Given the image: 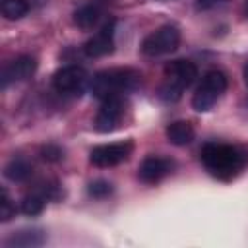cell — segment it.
Wrapping results in <instances>:
<instances>
[{
  "label": "cell",
  "instance_id": "6da1fadb",
  "mask_svg": "<svg viewBox=\"0 0 248 248\" xmlns=\"http://www.w3.org/2000/svg\"><path fill=\"white\" fill-rule=\"evenodd\" d=\"M202 163L211 176L219 180H232L246 169L248 151L238 145L209 141L202 147Z\"/></svg>",
  "mask_w": 248,
  "mask_h": 248
},
{
  "label": "cell",
  "instance_id": "3957f363",
  "mask_svg": "<svg viewBox=\"0 0 248 248\" xmlns=\"http://www.w3.org/2000/svg\"><path fill=\"white\" fill-rule=\"evenodd\" d=\"M198 78V68L194 62L178 58L165 66V81L159 87V97L167 103H174L182 97V91L194 83Z\"/></svg>",
  "mask_w": 248,
  "mask_h": 248
},
{
  "label": "cell",
  "instance_id": "2e32d148",
  "mask_svg": "<svg viewBox=\"0 0 248 248\" xmlns=\"http://www.w3.org/2000/svg\"><path fill=\"white\" fill-rule=\"evenodd\" d=\"M29 12L27 0H4L2 2V14L6 19H21Z\"/></svg>",
  "mask_w": 248,
  "mask_h": 248
},
{
  "label": "cell",
  "instance_id": "9a60e30c",
  "mask_svg": "<svg viewBox=\"0 0 248 248\" xmlns=\"http://www.w3.org/2000/svg\"><path fill=\"white\" fill-rule=\"evenodd\" d=\"M4 176L14 180V182H23L31 176V165L23 159H12L4 167Z\"/></svg>",
  "mask_w": 248,
  "mask_h": 248
},
{
  "label": "cell",
  "instance_id": "d6986e66",
  "mask_svg": "<svg viewBox=\"0 0 248 248\" xmlns=\"http://www.w3.org/2000/svg\"><path fill=\"white\" fill-rule=\"evenodd\" d=\"M12 217H16V207H14V203L10 202V198H8V194H6V190H2V202H0V221H10Z\"/></svg>",
  "mask_w": 248,
  "mask_h": 248
},
{
  "label": "cell",
  "instance_id": "8992f818",
  "mask_svg": "<svg viewBox=\"0 0 248 248\" xmlns=\"http://www.w3.org/2000/svg\"><path fill=\"white\" fill-rule=\"evenodd\" d=\"M132 151H134V143L130 140L114 141V143H103V145H97L89 151V161L95 167H114V165L128 161Z\"/></svg>",
  "mask_w": 248,
  "mask_h": 248
},
{
  "label": "cell",
  "instance_id": "7402d4cb",
  "mask_svg": "<svg viewBox=\"0 0 248 248\" xmlns=\"http://www.w3.org/2000/svg\"><path fill=\"white\" fill-rule=\"evenodd\" d=\"M244 81H246V85H248V62L244 64Z\"/></svg>",
  "mask_w": 248,
  "mask_h": 248
},
{
  "label": "cell",
  "instance_id": "8fae6325",
  "mask_svg": "<svg viewBox=\"0 0 248 248\" xmlns=\"http://www.w3.org/2000/svg\"><path fill=\"white\" fill-rule=\"evenodd\" d=\"M37 70V60L29 54H21L16 60H12L4 72H2V87H8L10 83L16 81H25L29 79Z\"/></svg>",
  "mask_w": 248,
  "mask_h": 248
},
{
  "label": "cell",
  "instance_id": "e0dca14e",
  "mask_svg": "<svg viewBox=\"0 0 248 248\" xmlns=\"http://www.w3.org/2000/svg\"><path fill=\"white\" fill-rule=\"evenodd\" d=\"M45 196L43 194H31V196H25L23 202H21V211L25 215H39L43 209H45Z\"/></svg>",
  "mask_w": 248,
  "mask_h": 248
},
{
  "label": "cell",
  "instance_id": "7c38bea8",
  "mask_svg": "<svg viewBox=\"0 0 248 248\" xmlns=\"http://www.w3.org/2000/svg\"><path fill=\"white\" fill-rule=\"evenodd\" d=\"M167 138L174 145H188L194 140V126L188 120H174L167 126Z\"/></svg>",
  "mask_w": 248,
  "mask_h": 248
},
{
  "label": "cell",
  "instance_id": "4fadbf2b",
  "mask_svg": "<svg viewBox=\"0 0 248 248\" xmlns=\"http://www.w3.org/2000/svg\"><path fill=\"white\" fill-rule=\"evenodd\" d=\"M101 19V8L97 4H85L74 12V23L79 29H93Z\"/></svg>",
  "mask_w": 248,
  "mask_h": 248
},
{
  "label": "cell",
  "instance_id": "7a4b0ae2",
  "mask_svg": "<svg viewBox=\"0 0 248 248\" xmlns=\"http://www.w3.org/2000/svg\"><path fill=\"white\" fill-rule=\"evenodd\" d=\"M141 81V74L134 68H108L101 70L91 79V93L97 99L122 97L124 93L134 91Z\"/></svg>",
  "mask_w": 248,
  "mask_h": 248
},
{
  "label": "cell",
  "instance_id": "277c9868",
  "mask_svg": "<svg viewBox=\"0 0 248 248\" xmlns=\"http://www.w3.org/2000/svg\"><path fill=\"white\" fill-rule=\"evenodd\" d=\"M225 89H227V76L221 70H209L203 76L200 87L196 89V93L192 97L194 110H198V112L209 110L217 103V99L225 93Z\"/></svg>",
  "mask_w": 248,
  "mask_h": 248
},
{
  "label": "cell",
  "instance_id": "ba28073f",
  "mask_svg": "<svg viewBox=\"0 0 248 248\" xmlns=\"http://www.w3.org/2000/svg\"><path fill=\"white\" fill-rule=\"evenodd\" d=\"M124 99L122 97H108V99H103L101 107H99V112L95 116V130L101 132V134H108L112 130H116L122 122V116H124Z\"/></svg>",
  "mask_w": 248,
  "mask_h": 248
},
{
  "label": "cell",
  "instance_id": "ac0fdd59",
  "mask_svg": "<svg viewBox=\"0 0 248 248\" xmlns=\"http://www.w3.org/2000/svg\"><path fill=\"white\" fill-rule=\"evenodd\" d=\"M87 192H89V196H93V198H97V200H103V198H107V196L112 194V184H110L108 180L99 178V180H93V182L87 186Z\"/></svg>",
  "mask_w": 248,
  "mask_h": 248
},
{
  "label": "cell",
  "instance_id": "9c48e42d",
  "mask_svg": "<svg viewBox=\"0 0 248 248\" xmlns=\"http://www.w3.org/2000/svg\"><path fill=\"white\" fill-rule=\"evenodd\" d=\"M114 19H108L91 39L85 41L83 45V52L91 58H99V56H107L114 50Z\"/></svg>",
  "mask_w": 248,
  "mask_h": 248
},
{
  "label": "cell",
  "instance_id": "5bb4252c",
  "mask_svg": "<svg viewBox=\"0 0 248 248\" xmlns=\"http://www.w3.org/2000/svg\"><path fill=\"white\" fill-rule=\"evenodd\" d=\"M46 236L45 232L37 231V229H29V231H19L16 234H12L6 240V246H41L45 244Z\"/></svg>",
  "mask_w": 248,
  "mask_h": 248
},
{
  "label": "cell",
  "instance_id": "30bf717a",
  "mask_svg": "<svg viewBox=\"0 0 248 248\" xmlns=\"http://www.w3.org/2000/svg\"><path fill=\"white\" fill-rule=\"evenodd\" d=\"M172 169H174V163L170 159L161 157V155H149L141 161V165L138 169V176L145 184H157L165 176H169L172 172Z\"/></svg>",
  "mask_w": 248,
  "mask_h": 248
},
{
  "label": "cell",
  "instance_id": "ffe728a7",
  "mask_svg": "<svg viewBox=\"0 0 248 248\" xmlns=\"http://www.w3.org/2000/svg\"><path fill=\"white\" fill-rule=\"evenodd\" d=\"M41 155H43L45 161H48V163H56V161L62 159V149H60L58 145L48 143V145H45V147L41 149Z\"/></svg>",
  "mask_w": 248,
  "mask_h": 248
},
{
  "label": "cell",
  "instance_id": "52a82bcc",
  "mask_svg": "<svg viewBox=\"0 0 248 248\" xmlns=\"http://www.w3.org/2000/svg\"><path fill=\"white\" fill-rule=\"evenodd\" d=\"M87 83V72L81 66H64L52 76V87L60 95H79Z\"/></svg>",
  "mask_w": 248,
  "mask_h": 248
},
{
  "label": "cell",
  "instance_id": "5b68a950",
  "mask_svg": "<svg viewBox=\"0 0 248 248\" xmlns=\"http://www.w3.org/2000/svg\"><path fill=\"white\" fill-rule=\"evenodd\" d=\"M180 43V31L174 25H163L149 33L141 41V52L145 56H163L176 50Z\"/></svg>",
  "mask_w": 248,
  "mask_h": 248
},
{
  "label": "cell",
  "instance_id": "603a6c76",
  "mask_svg": "<svg viewBox=\"0 0 248 248\" xmlns=\"http://www.w3.org/2000/svg\"><path fill=\"white\" fill-rule=\"evenodd\" d=\"M246 12H248V0H246Z\"/></svg>",
  "mask_w": 248,
  "mask_h": 248
},
{
  "label": "cell",
  "instance_id": "44dd1931",
  "mask_svg": "<svg viewBox=\"0 0 248 248\" xmlns=\"http://www.w3.org/2000/svg\"><path fill=\"white\" fill-rule=\"evenodd\" d=\"M219 2H223V0H198V2H196V6H198L200 10H209V8L217 6Z\"/></svg>",
  "mask_w": 248,
  "mask_h": 248
}]
</instances>
